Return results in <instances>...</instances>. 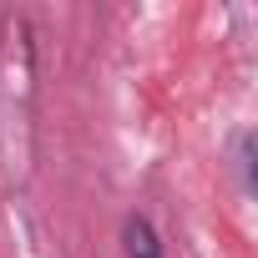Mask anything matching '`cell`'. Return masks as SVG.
Wrapping results in <instances>:
<instances>
[{
    "label": "cell",
    "mask_w": 258,
    "mask_h": 258,
    "mask_svg": "<svg viewBox=\"0 0 258 258\" xmlns=\"http://www.w3.org/2000/svg\"><path fill=\"white\" fill-rule=\"evenodd\" d=\"M121 253L126 258H162V243H157V228L147 223V218H126L121 223Z\"/></svg>",
    "instance_id": "6da1fadb"
}]
</instances>
